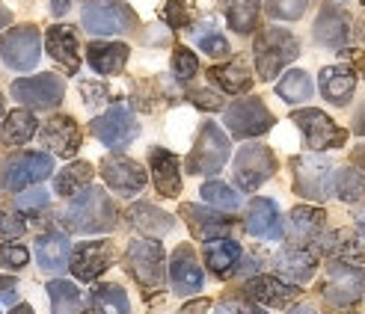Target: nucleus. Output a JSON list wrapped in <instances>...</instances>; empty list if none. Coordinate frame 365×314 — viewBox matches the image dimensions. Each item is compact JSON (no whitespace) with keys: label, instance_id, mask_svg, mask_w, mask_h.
<instances>
[{"label":"nucleus","instance_id":"obj_53","mask_svg":"<svg viewBox=\"0 0 365 314\" xmlns=\"http://www.w3.org/2000/svg\"><path fill=\"white\" fill-rule=\"evenodd\" d=\"M354 131L365 137V104L359 107V113H356V119H354Z\"/></svg>","mask_w":365,"mask_h":314},{"label":"nucleus","instance_id":"obj_26","mask_svg":"<svg viewBox=\"0 0 365 314\" xmlns=\"http://www.w3.org/2000/svg\"><path fill=\"white\" fill-rule=\"evenodd\" d=\"M128 53L131 51H128V45H122V42H89L86 63L93 66L96 75L110 78V75H119V71L125 68Z\"/></svg>","mask_w":365,"mask_h":314},{"label":"nucleus","instance_id":"obj_56","mask_svg":"<svg viewBox=\"0 0 365 314\" xmlns=\"http://www.w3.org/2000/svg\"><path fill=\"white\" fill-rule=\"evenodd\" d=\"M288 314H318V311H315L312 305H306V303H303V305H297V308H291Z\"/></svg>","mask_w":365,"mask_h":314},{"label":"nucleus","instance_id":"obj_14","mask_svg":"<svg viewBox=\"0 0 365 314\" xmlns=\"http://www.w3.org/2000/svg\"><path fill=\"white\" fill-rule=\"evenodd\" d=\"M273 172H277V157L267 145H247L235 157V184L247 193L259 190Z\"/></svg>","mask_w":365,"mask_h":314},{"label":"nucleus","instance_id":"obj_38","mask_svg":"<svg viewBox=\"0 0 365 314\" xmlns=\"http://www.w3.org/2000/svg\"><path fill=\"white\" fill-rule=\"evenodd\" d=\"M93 311L96 314H131L128 293L119 285H98L93 291Z\"/></svg>","mask_w":365,"mask_h":314},{"label":"nucleus","instance_id":"obj_30","mask_svg":"<svg viewBox=\"0 0 365 314\" xmlns=\"http://www.w3.org/2000/svg\"><path fill=\"white\" fill-rule=\"evenodd\" d=\"M277 267L294 285H303L312 279V273H315V252L306 246H291L277 258Z\"/></svg>","mask_w":365,"mask_h":314},{"label":"nucleus","instance_id":"obj_6","mask_svg":"<svg viewBox=\"0 0 365 314\" xmlns=\"http://www.w3.org/2000/svg\"><path fill=\"white\" fill-rule=\"evenodd\" d=\"M229 155H232L229 137L214 122H205L202 131H199V137H196L193 152L187 155V169L193 175H214L226 166Z\"/></svg>","mask_w":365,"mask_h":314},{"label":"nucleus","instance_id":"obj_9","mask_svg":"<svg viewBox=\"0 0 365 314\" xmlns=\"http://www.w3.org/2000/svg\"><path fill=\"white\" fill-rule=\"evenodd\" d=\"M324 297L333 305H354L365 293V267L351 261H333L324 276Z\"/></svg>","mask_w":365,"mask_h":314},{"label":"nucleus","instance_id":"obj_1","mask_svg":"<svg viewBox=\"0 0 365 314\" xmlns=\"http://www.w3.org/2000/svg\"><path fill=\"white\" fill-rule=\"evenodd\" d=\"M63 226L75 234H101L116 226V208L101 187H86L63 211Z\"/></svg>","mask_w":365,"mask_h":314},{"label":"nucleus","instance_id":"obj_51","mask_svg":"<svg viewBox=\"0 0 365 314\" xmlns=\"http://www.w3.org/2000/svg\"><path fill=\"white\" fill-rule=\"evenodd\" d=\"M190 101L202 110H220L223 107V98L214 95V92H190Z\"/></svg>","mask_w":365,"mask_h":314},{"label":"nucleus","instance_id":"obj_15","mask_svg":"<svg viewBox=\"0 0 365 314\" xmlns=\"http://www.w3.org/2000/svg\"><path fill=\"white\" fill-rule=\"evenodd\" d=\"M113 264V244L107 240H89V244H78L71 249V273L81 282H96L98 276Z\"/></svg>","mask_w":365,"mask_h":314},{"label":"nucleus","instance_id":"obj_7","mask_svg":"<svg viewBox=\"0 0 365 314\" xmlns=\"http://www.w3.org/2000/svg\"><path fill=\"white\" fill-rule=\"evenodd\" d=\"M294 190L309 202H324L333 196V163L318 155H303L291 160Z\"/></svg>","mask_w":365,"mask_h":314},{"label":"nucleus","instance_id":"obj_55","mask_svg":"<svg viewBox=\"0 0 365 314\" xmlns=\"http://www.w3.org/2000/svg\"><path fill=\"white\" fill-rule=\"evenodd\" d=\"M51 9H53V15H66L68 12V0H51Z\"/></svg>","mask_w":365,"mask_h":314},{"label":"nucleus","instance_id":"obj_20","mask_svg":"<svg viewBox=\"0 0 365 314\" xmlns=\"http://www.w3.org/2000/svg\"><path fill=\"white\" fill-rule=\"evenodd\" d=\"M318 86H321V95L330 104L344 107V104H351L356 92V75L348 66H327L318 75Z\"/></svg>","mask_w":365,"mask_h":314},{"label":"nucleus","instance_id":"obj_49","mask_svg":"<svg viewBox=\"0 0 365 314\" xmlns=\"http://www.w3.org/2000/svg\"><path fill=\"white\" fill-rule=\"evenodd\" d=\"M81 95H83L86 107H98V104H104L107 98H110V89H107L104 83H96V80H83L81 83Z\"/></svg>","mask_w":365,"mask_h":314},{"label":"nucleus","instance_id":"obj_61","mask_svg":"<svg viewBox=\"0 0 365 314\" xmlns=\"http://www.w3.org/2000/svg\"><path fill=\"white\" fill-rule=\"evenodd\" d=\"M217 314H229V311H223V308H220V311H217Z\"/></svg>","mask_w":365,"mask_h":314},{"label":"nucleus","instance_id":"obj_12","mask_svg":"<svg viewBox=\"0 0 365 314\" xmlns=\"http://www.w3.org/2000/svg\"><path fill=\"white\" fill-rule=\"evenodd\" d=\"M125 264L145 291L163 288V246L158 240H134L125 252Z\"/></svg>","mask_w":365,"mask_h":314},{"label":"nucleus","instance_id":"obj_22","mask_svg":"<svg viewBox=\"0 0 365 314\" xmlns=\"http://www.w3.org/2000/svg\"><path fill=\"white\" fill-rule=\"evenodd\" d=\"M315 42L324 48H344V42L351 39V18L348 12H341L336 6H327L315 18Z\"/></svg>","mask_w":365,"mask_h":314},{"label":"nucleus","instance_id":"obj_27","mask_svg":"<svg viewBox=\"0 0 365 314\" xmlns=\"http://www.w3.org/2000/svg\"><path fill=\"white\" fill-rule=\"evenodd\" d=\"M205 264L211 267L214 276H232L241 264V246L232 237H208L205 240Z\"/></svg>","mask_w":365,"mask_h":314},{"label":"nucleus","instance_id":"obj_5","mask_svg":"<svg viewBox=\"0 0 365 314\" xmlns=\"http://www.w3.org/2000/svg\"><path fill=\"white\" fill-rule=\"evenodd\" d=\"M42 57V33L33 24L12 27L0 36V60L12 71H33Z\"/></svg>","mask_w":365,"mask_h":314},{"label":"nucleus","instance_id":"obj_34","mask_svg":"<svg viewBox=\"0 0 365 314\" xmlns=\"http://www.w3.org/2000/svg\"><path fill=\"white\" fill-rule=\"evenodd\" d=\"M324 252L336 258V261H351V264L365 267V252L359 246L356 234H351V231H333L324 240Z\"/></svg>","mask_w":365,"mask_h":314},{"label":"nucleus","instance_id":"obj_46","mask_svg":"<svg viewBox=\"0 0 365 314\" xmlns=\"http://www.w3.org/2000/svg\"><path fill=\"white\" fill-rule=\"evenodd\" d=\"M30 261V249L24 244H4L0 246V264L6 270H24Z\"/></svg>","mask_w":365,"mask_h":314},{"label":"nucleus","instance_id":"obj_40","mask_svg":"<svg viewBox=\"0 0 365 314\" xmlns=\"http://www.w3.org/2000/svg\"><path fill=\"white\" fill-rule=\"evenodd\" d=\"M181 214H185V216H193V219H190L193 229H199V234H205V237H211V231H223V229H229V219H226L223 214L199 211L196 205H185V208H181Z\"/></svg>","mask_w":365,"mask_h":314},{"label":"nucleus","instance_id":"obj_31","mask_svg":"<svg viewBox=\"0 0 365 314\" xmlns=\"http://www.w3.org/2000/svg\"><path fill=\"white\" fill-rule=\"evenodd\" d=\"M327 214L321 208H294L291 211V244L294 246H306L321 234Z\"/></svg>","mask_w":365,"mask_h":314},{"label":"nucleus","instance_id":"obj_23","mask_svg":"<svg viewBox=\"0 0 365 314\" xmlns=\"http://www.w3.org/2000/svg\"><path fill=\"white\" fill-rule=\"evenodd\" d=\"M247 231L252 237H264V240H279L282 237V219L277 202L270 199H252L250 211H247Z\"/></svg>","mask_w":365,"mask_h":314},{"label":"nucleus","instance_id":"obj_24","mask_svg":"<svg viewBox=\"0 0 365 314\" xmlns=\"http://www.w3.org/2000/svg\"><path fill=\"white\" fill-rule=\"evenodd\" d=\"M149 166H152V181L160 196L175 199L181 193V169H178V157L167 149H152L149 152Z\"/></svg>","mask_w":365,"mask_h":314},{"label":"nucleus","instance_id":"obj_8","mask_svg":"<svg viewBox=\"0 0 365 314\" xmlns=\"http://www.w3.org/2000/svg\"><path fill=\"white\" fill-rule=\"evenodd\" d=\"M291 122L300 127L306 145L315 152L341 149V145L348 142V131L339 127L330 116L321 113V110H294V113H291Z\"/></svg>","mask_w":365,"mask_h":314},{"label":"nucleus","instance_id":"obj_47","mask_svg":"<svg viewBox=\"0 0 365 314\" xmlns=\"http://www.w3.org/2000/svg\"><path fill=\"white\" fill-rule=\"evenodd\" d=\"M196 45L199 48H202L205 53H208V57H214V60H220V57H226V53H229V42L223 39V33H199L196 36Z\"/></svg>","mask_w":365,"mask_h":314},{"label":"nucleus","instance_id":"obj_28","mask_svg":"<svg viewBox=\"0 0 365 314\" xmlns=\"http://www.w3.org/2000/svg\"><path fill=\"white\" fill-rule=\"evenodd\" d=\"M208 80L217 89L229 92V95H241V92H247L252 86V75H250L247 60H232L226 66H214L208 71Z\"/></svg>","mask_w":365,"mask_h":314},{"label":"nucleus","instance_id":"obj_3","mask_svg":"<svg viewBox=\"0 0 365 314\" xmlns=\"http://www.w3.org/2000/svg\"><path fill=\"white\" fill-rule=\"evenodd\" d=\"M53 172V157L45 152H18L0 163V190L21 193L27 187H36Z\"/></svg>","mask_w":365,"mask_h":314},{"label":"nucleus","instance_id":"obj_17","mask_svg":"<svg viewBox=\"0 0 365 314\" xmlns=\"http://www.w3.org/2000/svg\"><path fill=\"white\" fill-rule=\"evenodd\" d=\"M42 145L57 157H75L81 149V127L71 116H51L42 125Z\"/></svg>","mask_w":365,"mask_h":314},{"label":"nucleus","instance_id":"obj_4","mask_svg":"<svg viewBox=\"0 0 365 314\" xmlns=\"http://www.w3.org/2000/svg\"><path fill=\"white\" fill-rule=\"evenodd\" d=\"M81 21L89 36H125L137 27V15L122 0H93L83 6Z\"/></svg>","mask_w":365,"mask_h":314},{"label":"nucleus","instance_id":"obj_54","mask_svg":"<svg viewBox=\"0 0 365 314\" xmlns=\"http://www.w3.org/2000/svg\"><path fill=\"white\" fill-rule=\"evenodd\" d=\"M205 311H208V303L202 300V303H190L185 311H181V314H205Z\"/></svg>","mask_w":365,"mask_h":314},{"label":"nucleus","instance_id":"obj_19","mask_svg":"<svg viewBox=\"0 0 365 314\" xmlns=\"http://www.w3.org/2000/svg\"><path fill=\"white\" fill-rule=\"evenodd\" d=\"M45 48L51 53V60L57 63L63 71L75 75L81 68V45H78V33L68 24H53L45 33Z\"/></svg>","mask_w":365,"mask_h":314},{"label":"nucleus","instance_id":"obj_41","mask_svg":"<svg viewBox=\"0 0 365 314\" xmlns=\"http://www.w3.org/2000/svg\"><path fill=\"white\" fill-rule=\"evenodd\" d=\"M193 18H196V0H167V6H163V21L173 30L190 27Z\"/></svg>","mask_w":365,"mask_h":314},{"label":"nucleus","instance_id":"obj_48","mask_svg":"<svg viewBox=\"0 0 365 314\" xmlns=\"http://www.w3.org/2000/svg\"><path fill=\"white\" fill-rule=\"evenodd\" d=\"M15 205L21 214H33V211H42L48 208V193L42 187H33V190H21V196L15 199Z\"/></svg>","mask_w":365,"mask_h":314},{"label":"nucleus","instance_id":"obj_62","mask_svg":"<svg viewBox=\"0 0 365 314\" xmlns=\"http://www.w3.org/2000/svg\"><path fill=\"white\" fill-rule=\"evenodd\" d=\"M362 6H365V0H362Z\"/></svg>","mask_w":365,"mask_h":314},{"label":"nucleus","instance_id":"obj_32","mask_svg":"<svg viewBox=\"0 0 365 314\" xmlns=\"http://www.w3.org/2000/svg\"><path fill=\"white\" fill-rule=\"evenodd\" d=\"M128 219H131V226L143 234H152V237H160V234H167L173 231V216L170 214H163L158 211L155 205H145V202H140V205H134L131 211H128Z\"/></svg>","mask_w":365,"mask_h":314},{"label":"nucleus","instance_id":"obj_42","mask_svg":"<svg viewBox=\"0 0 365 314\" xmlns=\"http://www.w3.org/2000/svg\"><path fill=\"white\" fill-rule=\"evenodd\" d=\"M362 190H365V178H362L356 169L344 166V169L336 172V193H339V199H344V202H356V199L362 196Z\"/></svg>","mask_w":365,"mask_h":314},{"label":"nucleus","instance_id":"obj_50","mask_svg":"<svg viewBox=\"0 0 365 314\" xmlns=\"http://www.w3.org/2000/svg\"><path fill=\"white\" fill-rule=\"evenodd\" d=\"M0 303H6V305L18 303V282L12 276H0Z\"/></svg>","mask_w":365,"mask_h":314},{"label":"nucleus","instance_id":"obj_33","mask_svg":"<svg viewBox=\"0 0 365 314\" xmlns=\"http://www.w3.org/2000/svg\"><path fill=\"white\" fill-rule=\"evenodd\" d=\"M48 297H51V311L53 314H83V293L78 285H71L66 279L48 282Z\"/></svg>","mask_w":365,"mask_h":314},{"label":"nucleus","instance_id":"obj_37","mask_svg":"<svg viewBox=\"0 0 365 314\" xmlns=\"http://www.w3.org/2000/svg\"><path fill=\"white\" fill-rule=\"evenodd\" d=\"M312 92H315L312 78H309L306 71H300V68H291L288 75L277 83V95L282 101H288V104H303V101L312 98Z\"/></svg>","mask_w":365,"mask_h":314},{"label":"nucleus","instance_id":"obj_60","mask_svg":"<svg viewBox=\"0 0 365 314\" xmlns=\"http://www.w3.org/2000/svg\"><path fill=\"white\" fill-rule=\"evenodd\" d=\"M250 314H267V311H262V308H255V311H250Z\"/></svg>","mask_w":365,"mask_h":314},{"label":"nucleus","instance_id":"obj_57","mask_svg":"<svg viewBox=\"0 0 365 314\" xmlns=\"http://www.w3.org/2000/svg\"><path fill=\"white\" fill-rule=\"evenodd\" d=\"M9 314H36V311H33V308H30L27 303H21V305H15V308H12Z\"/></svg>","mask_w":365,"mask_h":314},{"label":"nucleus","instance_id":"obj_21","mask_svg":"<svg viewBox=\"0 0 365 314\" xmlns=\"http://www.w3.org/2000/svg\"><path fill=\"white\" fill-rule=\"evenodd\" d=\"M36 261L45 273H63L71 261V244L63 231H45L36 237Z\"/></svg>","mask_w":365,"mask_h":314},{"label":"nucleus","instance_id":"obj_2","mask_svg":"<svg viewBox=\"0 0 365 314\" xmlns=\"http://www.w3.org/2000/svg\"><path fill=\"white\" fill-rule=\"evenodd\" d=\"M300 53V42L282 27H267L255 39V68L262 80H273L279 71L294 63Z\"/></svg>","mask_w":365,"mask_h":314},{"label":"nucleus","instance_id":"obj_11","mask_svg":"<svg viewBox=\"0 0 365 314\" xmlns=\"http://www.w3.org/2000/svg\"><path fill=\"white\" fill-rule=\"evenodd\" d=\"M226 127L232 137L250 140V137H262L273 127V113L262 104V98H241L226 107L223 116Z\"/></svg>","mask_w":365,"mask_h":314},{"label":"nucleus","instance_id":"obj_59","mask_svg":"<svg viewBox=\"0 0 365 314\" xmlns=\"http://www.w3.org/2000/svg\"><path fill=\"white\" fill-rule=\"evenodd\" d=\"M4 113H6V101H4V95H0V122H4V119H6Z\"/></svg>","mask_w":365,"mask_h":314},{"label":"nucleus","instance_id":"obj_58","mask_svg":"<svg viewBox=\"0 0 365 314\" xmlns=\"http://www.w3.org/2000/svg\"><path fill=\"white\" fill-rule=\"evenodd\" d=\"M356 36H359V39L365 42V15L359 18V24H356Z\"/></svg>","mask_w":365,"mask_h":314},{"label":"nucleus","instance_id":"obj_39","mask_svg":"<svg viewBox=\"0 0 365 314\" xmlns=\"http://www.w3.org/2000/svg\"><path fill=\"white\" fill-rule=\"evenodd\" d=\"M202 199L208 202V205L223 208V211H238L241 208V196L223 181H208L202 187Z\"/></svg>","mask_w":365,"mask_h":314},{"label":"nucleus","instance_id":"obj_36","mask_svg":"<svg viewBox=\"0 0 365 314\" xmlns=\"http://www.w3.org/2000/svg\"><path fill=\"white\" fill-rule=\"evenodd\" d=\"M259 0H226V21L235 33H252L259 24Z\"/></svg>","mask_w":365,"mask_h":314},{"label":"nucleus","instance_id":"obj_35","mask_svg":"<svg viewBox=\"0 0 365 314\" xmlns=\"http://www.w3.org/2000/svg\"><path fill=\"white\" fill-rule=\"evenodd\" d=\"M89 181H93V166L78 160V163H68L63 172H57V178H53V190H57L60 196H66V199H71L81 190H86Z\"/></svg>","mask_w":365,"mask_h":314},{"label":"nucleus","instance_id":"obj_52","mask_svg":"<svg viewBox=\"0 0 365 314\" xmlns=\"http://www.w3.org/2000/svg\"><path fill=\"white\" fill-rule=\"evenodd\" d=\"M12 24V15H9V9L4 6V4H0V36H4L6 33V27Z\"/></svg>","mask_w":365,"mask_h":314},{"label":"nucleus","instance_id":"obj_45","mask_svg":"<svg viewBox=\"0 0 365 314\" xmlns=\"http://www.w3.org/2000/svg\"><path fill=\"white\" fill-rule=\"evenodd\" d=\"M27 231V223H24V214L21 211H12L6 205H0V234L6 240H15Z\"/></svg>","mask_w":365,"mask_h":314},{"label":"nucleus","instance_id":"obj_13","mask_svg":"<svg viewBox=\"0 0 365 314\" xmlns=\"http://www.w3.org/2000/svg\"><path fill=\"white\" fill-rule=\"evenodd\" d=\"M93 134H96L98 142L107 145V149L122 152V149H128V145L137 140L140 125H137L134 113L125 104H116V107L107 110V113L93 119Z\"/></svg>","mask_w":365,"mask_h":314},{"label":"nucleus","instance_id":"obj_16","mask_svg":"<svg viewBox=\"0 0 365 314\" xmlns=\"http://www.w3.org/2000/svg\"><path fill=\"white\" fill-rule=\"evenodd\" d=\"M101 175L107 181V187L116 190L119 196H137L145 187V172L143 166L131 157L122 155H110L101 160Z\"/></svg>","mask_w":365,"mask_h":314},{"label":"nucleus","instance_id":"obj_44","mask_svg":"<svg viewBox=\"0 0 365 314\" xmlns=\"http://www.w3.org/2000/svg\"><path fill=\"white\" fill-rule=\"evenodd\" d=\"M309 6H312V0H267L270 18H279V21H297Z\"/></svg>","mask_w":365,"mask_h":314},{"label":"nucleus","instance_id":"obj_43","mask_svg":"<svg viewBox=\"0 0 365 314\" xmlns=\"http://www.w3.org/2000/svg\"><path fill=\"white\" fill-rule=\"evenodd\" d=\"M196 71H199V60H196V53L185 45H178L173 51V75L181 80V83H187L196 78Z\"/></svg>","mask_w":365,"mask_h":314},{"label":"nucleus","instance_id":"obj_25","mask_svg":"<svg viewBox=\"0 0 365 314\" xmlns=\"http://www.w3.org/2000/svg\"><path fill=\"white\" fill-rule=\"evenodd\" d=\"M247 297L262 303V305H288L291 300L297 297V285H288L282 279H277V276H259V279H250L244 285Z\"/></svg>","mask_w":365,"mask_h":314},{"label":"nucleus","instance_id":"obj_10","mask_svg":"<svg viewBox=\"0 0 365 314\" xmlns=\"http://www.w3.org/2000/svg\"><path fill=\"white\" fill-rule=\"evenodd\" d=\"M66 95V83L57 75H33V78H18L12 83V98L27 107V110H53L60 107Z\"/></svg>","mask_w":365,"mask_h":314},{"label":"nucleus","instance_id":"obj_18","mask_svg":"<svg viewBox=\"0 0 365 314\" xmlns=\"http://www.w3.org/2000/svg\"><path fill=\"white\" fill-rule=\"evenodd\" d=\"M170 279H173V291L178 297H193V293L202 291L205 285V276H202V267H199L193 249L185 244L178 246L173 261H170Z\"/></svg>","mask_w":365,"mask_h":314},{"label":"nucleus","instance_id":"obj_29","mask_svg":"<svg viewBox=\"0 0 365 314\" xmlns=\"http://www.w3.org/2000/svg\"><path fill=\"white\" fill-rule=\"evenodd\" d=\"M36 131H39V122H36L33 110H27V107L12 110V113H6V119L0 122V140L6 145H24L36 137Z\"/></svg>","mask_w":365,"mask_h":314}]
</instances>
